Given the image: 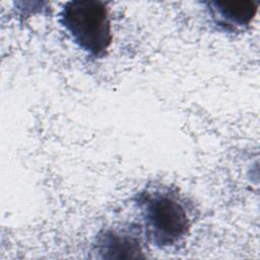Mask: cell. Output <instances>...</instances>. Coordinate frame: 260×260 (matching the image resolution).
Listing matches in <instances>:
<instances>
[{
	"label": "cell",
	"mask_w": 260,
	"mask_h": 260,
	"mask_svg": "<svg viewBox=\"0 0 260 260\" xmlns=\"http://www.w3.org/2000/svg\"><path fill=\"white\" fill-rule=\"evenodd\" d=\"M59 21L72 41L94 58L107 54L113 40L107 4L100 0H71L63 4Z\"/></svg>",
	"instance_id": "cell-2"
},
{
	"label": "cell",
	"mask_w": 260,
	"mask_h": 260,
	"mask_svg": "<svg viewBox=\"0 0 260 260\" xmlns=\"http://www.w3.org/2000/svg\"><path fill=\"white\" fill-rule=\"evenodd\" d=\"M212 21L221 29L235 32L247 28L254 19L259 1L233 0L204 2Z\"/></svg>",
	"instance_id": "cell-3"
},
{
	"label": "cell",
	"mask_w": 260,
	"mask_h": 260,
	"mask_svg": "<svg viewBox=\"0 0 260 260\" xmlns=\"http://www.w3.org/2000/svg\"><path fill=\"white\" fill-rule=\"evenodd\" d=\"M145 235L158 248H170L181 243L191 228L187 204L174 191L145 190L138 195Z\"/></svg>",
	"instance_id": "cell-1"
},
{
	"label": "cell",
	"mask_w": 260,
	"mask_h": 260,
	"mask_svg": "<svg viewBox=\"0 0 260 260\" xmlns=\"http://www.w3.org/2000/svg\"><path fill=\"white\" fill-rule=\"evenodd\" d=\"M95 250L104 258H136L141 257L139 240L131 232L106 230L98 236Z\"/></svg>",
	"instance_id": "cell-4"
}]
</instances>
